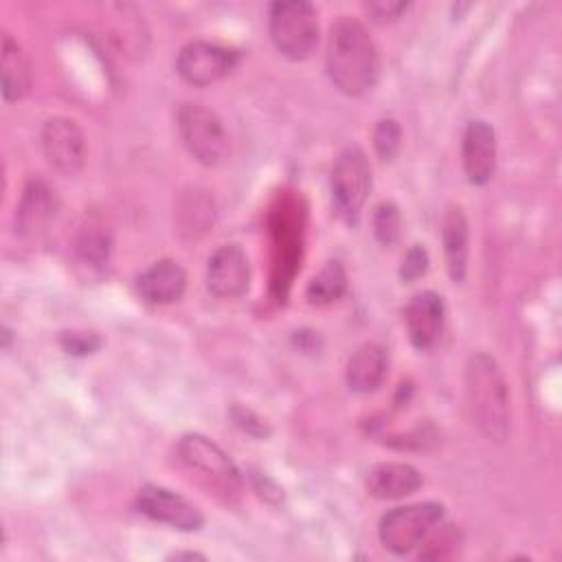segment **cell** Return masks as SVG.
<instances>
[{"mask_svg": "<svg viewBox=\"0 0 562 562\" xmlns=\"http://www.w3.org/2000/svg\"><path fill=\"white\" fill-rule=\"evenodd\" d=\"M325 59L334 86L349 97L369 92L378 81L380 55L375 42L356 18L340 15L331 24Z\"/></svg>", "mask_w": 562, "mask_h": 562, "instance_id": "6da1fadb", "label": "cell"}, {"mask_svg": "<svg viewBox=\"0 0 562 562\" xmlns=\"http://www.w3.org/2000/svg\"><path fill=\"white\" fill-rule=\"evenodd\" d=\"M465 395L479 430L503 441L509 432V393L496 360L483 351L472 353L465 364Z\"/></svg>", "mask_w": 562, "mask_h": 562, "instance_id": "7a4b0ae2", "label": "cell"}, {"mask_svg": "<svg viewBox=\"0 0 562 562\" xmlns=\"http://www.w3.org/2000/svg\"><path fill=\"white\" fill-rule=\"evenodd\" d=\"M268 29L274 46L290 59H305L318 44V20L310 2L283 0L272 2Z\"/></svg>", "mask_w": 562, "mask_h": 562, "instance_id": "3957f363", "label": "cell"}, {"mask_svg": "<svg viewBox=\"0 0 562 562\" xmlns=\"http://www.w3.org/2000/svg\"><path fill=\"white\" fill-rule=\"evenodd\" d=\"M178 132L189 154L206 167H217L228 158L231 140L220 116L202 103L178 108Z\"/></svg>", "mask_w": 562, "mask_h": 562, "instance_id": "277c9868", "label": "cell"}, {"mask_svg": "<svg viewBox=\"0 0 562 562\" xmlns=\"http://www.w3.org/2000/svg\"><path fill=\"white\" fill-rule=\"evenodd\" d=\"M441 520L443 505L432 501L395 507L380 520V540L391 553L404 555L424 544Z\"/></svg>", "mask_w": 562, "mask_h": 562, "instance_id": "5b68a950", "label": "cell"}, {"mask_svg": "<svg viewBox=\"0 0 562 562\" xmlns=\"http://www.w3.org/2000/svg\"><path fill=\"white\" fill-rule=\"evenodd\" d=\"M371 189V165L362 149L349 147L338 154L331 169V193L338 211L356 217Z\"/></svg>", "mask_w": 562, "mask_h": 562, "instance_id": "8992f818", "label": "cell"}, {"mask_svg": "<svg viewBox=\"0 0 562 562\" xmlns=\"http://www.w3.org/2000/svg\"><path fill=\"white\" fill-rule=\"evenodd\" d=\"M178 454L180 459L202 476H206L215 487H222L224 492L239 490V470L233 463V459L209 437L204 435H184L178 441Z\"/></svg>", "mask_w": 562, "mask_h": 562, "instance_id": "52a82bcc", "label": "cell"}, {"mask_svg": "<svg viewBox=\"0 0 562 562\" xmlns=\"http://www.w3.org/2000/svg\"><path fill=\"white\" fill-rule=\"evenodd\" d=\"M239 61L235 48L213 42H191L178 55V72L193 86H209L226 77Z\"/></svg>", "mask_w": 562, "mask_h": 562, "instance_id": "ba28073f", "label": "cell"}, {"mask_svg": "<svg viewBox=\"0 0 562 562\" xmlns=\"http://www.w3.org/2000/svg\"><path fill=\"white\" fill-rule=\"evenodd\" d=\"M42 149L46 160L66 176H72L83 167L86 138L81 127L70 119L55 116L44 123Z\"/></svg>", "mask_w": 562, "mask_h": 562, "instance_id": "9c48e42d", "label": "cell"}, {"mask_svg": "<svg viewBox=\"0 0 562 562\" xmlns=\"http://www.w3.org/2000/svg\"><path fill=\"white\" fill-rule=\"evenodd\" d=\"M136 505H138L140 514H145L147 518H151L156 522H165L180 531H195L204 522V518L195 505H191L180 494H176L167 487H160V485H145L138 492Z\"/></svg>", "mask_w": 562, "mask_h": 562, "instance_id": "30bf717a", "label": "cell"}, {"mask_svg": "<svg viewBox=\"0 0 562 562\" xmlns=\"http://www.w3.org/2000/svg\"><path fill=\"white\" fill-rule=\"evenodd\" d=\"M250 266L246 252L237 244L220 246L206 266V285L213 294L231 299L248 290Z\"/></svg>", "mask_w": 562, "mask_h": 562, "instance_id": "8fae6325", "label": "cell"}, {"mask_svg": "<svg viewBox=\"0 0 562 562\" xmlns=\"http://www.w3.org/2000/svg\"><path fill=\"white\" fill-rule=\"evenodd\" d=\"M404 321H406L411 342L417 349H430L443 331V323H446L443 299L430 290L415 294L406 305Z\"/></svg>", "mask_w": 562, "mask_h": 562, "instance_id": "7c38bea8", "label": "cell"}, {"mask_svg": "<svg viewBox=\"0 0 562 562\" xmlns=\"http://www.w3.org/2000/svg\"><path fill=\"white\" fill-rule=\"evenodd\" d=\"M461 158L465 176L472 184H485L496 165V134L485 121H470L463 134Z\"/></svg>", "mask_w": 562, "mask_h": 562, "instance_id": "4fadbf2b", "label": "cell"}, {"mask_svg": "<svg viewBox=\"0 0 562 562\" xmlns=\"http://www.w3.org/2000/svg\"><path fill=\"white\" fill-rule=\"evenodd\" d=\"M424 479L411 463L386 461L378 463L367 474V490L375 498H402L422 487Z\"/></svg>", "mask_w": 562, "mask_h": 562, "instance_id": "5bb4252c", "label": "cell"}, {"mask_svg": "<svg viewBox=\"0 0 562 562\" xmlns=\"http://www.w3.org/2000/svg\"><path fill=\"white\" fill-rule=\"evenodd\" d=\"M389 369V353L378 342L360 345L347 362V384L356 393L375 391Z\"/></svg>", "mask_w": 562, "mask_h": 562, "instance_id": "9a60e30c", "label": "cell"}, {"mask_svg": "<svg viewBox=\"0 0 562 562\" xmlns=\"http://www.w3.org/2000/svg\"><path fill=\"white\" fill-rule=\"evenodd\" d=\"M0 75H2V97L4 101H18L29 94L33 83L31 61L22 46L9 35L2 33L0 46Z\"/></svg>", "mask_w": 562, "mask_h": 562, "instance_id": "2e32d148", "label": "cell"}, {"mask_svg": "<svg viewBox=\"0 0 562 562\" xmlns=\"http://www.w3.org/2000/svg\"><path fill=\"white\" fill-rule=\"evenodd\" d=\"M184 285H187V274L171 259H160V261L151 263L138 277V290L151 303L178 301L184 292Z\"/></svg>", "mask_w": 562, "mask_h": 562, "instance_id": "e0dca14e", "label": "cell"}, {"mask_svg": "<svg viewBox=\"0 0 562 562\" xmlns=\"http://www.w3.org/2000/svg\"><path fill=\"white\" fill-rule=\"evenodd\" d=\"M55 213V195L44 182H29L20 206H18V228L22 235H40Z\"/></svg>", "mask_w": 562, "mask_h": 562, "instance_id": "ac0fdd59", "label": "cell"}, {"mask_svg": "<svg viewBox=\"0 0 562 562\" xmlns=\"http://www.w3.org/2000/svg\"><path fill=\"white\" fill-rule=\"evenodd\" d=\"M441 239L450 277L463 281L468 261V222L459 206H448L441 224Z\"/></svg>", "mask_w": 562, "mask_h": 562, "instance_id": "d6986e66", "label": "cell"}, {"mask_svg": "<svg viewBox=\"0 0 562 562\" xmlns=\"http://www.w3.org/2000/svg\"><path fill=\"white\" fill-rule=\"evenodd\" d=\"M347 288V274L345 268L340 266V261H327L318 274H314V279L307 285V299L312 303H331L336 301Z\"/></svg>", "mask_w": 562, "mask_h": 562, "instance_id": "ffe728a7", "label": "cell"}, {"mask_svg": "<svg viewBox=\"0 0 562 562\" xmlns=\"http://www.w3.org/2000/svg\"><path fill=\"white\" fill-rule=\"evenodd\" d=\"M180 231H189L191 235H198L202 231L209 228V224L213 222V202L202 195V193H195L180 204Z\"/></svg>", "mask_w": 562, "mask_h": 562, "instance_id": "44dd1931", "label": "cell"}, {"mask_svg": "<svg viewBox=\"0 0 562 562\" xmlns=\"http://www.w3.org/2000/svg\"><path fill=\"white\" fill-rule=\"evenodd\" d=\"M77 252L83 261L92 263V266H101L108 259L110 252V237L101 226L88 224L79 239H77Z\"/></svg>", "mask_w": 562, "mask_h": 562, "instance_id": "7402d4cb", "label": "cell"}, {"mask_svg": "<svg viewBox=\"0 0 562 562\" xmlns=\"http://www.w3.org/2000/svg\"><path fill=\"white\" fill-rule=\"evenodd\" d=\"M373 231H375V237L380 239V244H384V246H391L400 237L402 215H400V209L393 202H382L375 209Z\"/></svg>", "mask_w": 562, "mask_h": 562, "instance_id": "603a6c76", "label": "cell"}, {"mask_svg": "<svg viewBox=\"0 0 562 562\" xmlns=\"http://www.w3.org/2000/svg\"><path fill=\"white\" fill-rule=\"evenodd\" d=\"M373 145L382 160H391L402 145V130L393 119H382L373 132Z\"/></svg>", "mask_w": 562, "mask_h": 562, "instance_id": "cb8c5ba5", "label": "cell"}, {"mask_svg": "<svg viewBox=\"0 0 562 562\" xmlns=\"http://www.w3.org/2000/svg\"><path fill=\"white\" fill-rule=\"evenodd\" d=\"M428 270V255L422 246H413L406 257L402 259V268L400 274L404 281H415L417 277H422Z\"/></svg>", "mask_w": 562, "mask_h": 562, "instance_id": "d4e9b609", "label": "cell"}, {"mask_svg": "<svg viewBox=\"0 0 562 562\" xmlns=\"http://www.w3.org/2000/svg\"><path fill=\"white\" fill-rule=\"evenodd\" d=\"M373 15H375V20H391V18H397L404 9H406V4L404 2H375V4H369L367 7Z\"/></svg>", "mask_w": 562, "mask_h": 562, "instance_id": "484cf974", "label": "cell"}, {"mask_svg": "<svg viewBox=\"0 0 562 562\" xmlns=\"http://www.w3.org/2000/svg\"><path fill=\"white\" fill-rule=\"evenodd\" d=\"M64 345H66V349L72 351V353H88V351H92V349L99 345V340H92V342H90V336L70 334V336H64Z\"/></svg>", "mask_w": 562, "mask_h": 562, "instance_id": "4316f807", "label": "cell"}]
</instances>
